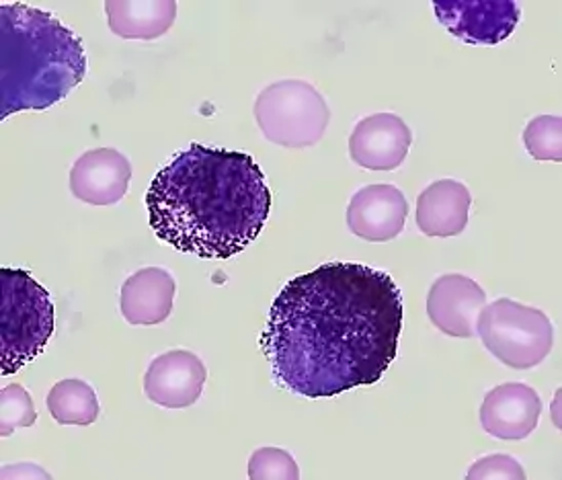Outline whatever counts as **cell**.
<instances>
[{
	"instance_id": "2e32d148",
	"label": "cell",
	"mask_w": 562,
	"mask_h": 480,
	"mask_svg": "<svg viewBox=\"0 0 562 480\" xmlns=\"http://www.w3.org/2000/svg\"><path fill=\"white\" fill-rule=\"evenodd\" d=\"M110 30L124 40H157L169 32L177 16L172 0H108Z\"/></svg>"
},
{
	"instance_id": "4fadbf2b",
	"label": "cell",
	"mask_w": 562,
	"mask_h": 480,
	"mask_svg": "<svg viewBox=\"0 0 562 480\" xmlns=\"http://www.w3.org/2000/svg\"><path fill=\"white\" fill-rule=\"evenodd\" d=\"M132 165L115 148H94L80 156L70 171V191L80 202L113 205L124 200Z\"/></svg>"
},
{
	"instance_id": "5b68a950",
	"label": "cell",
	"mask_w": 562,
	"mask_h": 480,
	"mask_svg": "<svg viewBox=\"0 0 562 480\" xmlns=\"http://www.w3.org/2000/svg\"><path fill=\"white\" fill-rule=\"evenodd\" d=\"M476 333L484 347L514 370L540 366L554 343V328L547 314L509 298L484 304L476 319Z\"/></svg>"
},
{
	"instance_id": "5bb4252c",
	"label": "cell",
	"mask_w": 562,
	"mask_h": 480,
	"mask_svg": "<svg viewBox=\"0 0 562 480\" xmlns=\"http://www.w3.org/2000/svg\"><path fill=\"white\" fill-rule=\"evenodd\" d=\"M175 279L162 267H144L122 286V314L130 325L165 323L172 312Z\"/></svg>"
},
{
	"instance_id": "8992f818",
	"label": "cell",
	"mask_w": 562,
	"mask_h": 480,
	"mask_svg": "<svg viewBox=\"0 0 562 480\" xmlns=\"http://www.w3.org/2000/svg\"><path fill=\"white\" fill-rule=\"evenodd\" d=\"M255 120L269 142L283 148H308L325 136L330 109L311 82L290 78L259 93Z\"/></svg>"
},
{
	"instance_id": "44dd1931",
	"label": "cell",
	"mask_w": 562,
	"mask_h": 480,
	"mask_svg": "<svg viewBox=\"0 0 562 480\" xmlns=\"http://www.w3.org/2000/svg\"><path fill=\"white\" fill-rule=\"evenodd\" d=\"M469 479L524 480L526 479V472H524V468L517 462L516 458L505 456V454H493V456L481 458L479 462H474V465L470 466Z\"/></svg>"
},
{
	"instance_id": "ffe728a7",
	"label": "cell",
	"mask_w": 562,
	"mask_h": 480,
	"mask_svg": "<svg viewBox=\"0 0 562 480\" xmlns=\"http://www.w3.org/2000/svg\"><path fill=\"white\" fill-rule=\"evenodd\" d=\"M249 479L297 480L300 468L290 451L281 448H259L249 460Z\"/></svg>"
},
{
	"instance_id": "3957f363",
	"label": "cell",
	"mask_w": 562,
	"mask_h": 480,
	"mask_svg": "<svg viewBox=\"0 0 562 480\" xmlns=\"http://www.w3.org/2000/svg\"><path fill=\"white\" fill-rule=\"evenodd\" d=\"M2 93L0 118L44 111L87 77V54L77 33L56 16L23 2L0 4Z\"/></svg>"
},
{
	"instance_id": "7c38bea8",
	"label": "cell",
	"mask_w": 562,
	"mask_h": 480,
	"mask_svg": "<svg viewBox=\"0 0 562 480\" xmlns=\"http://www.w3.org/2000/svg\"><path fill=\"white\" fill-rule=\"evenodd\" d=\"M542 413L538 392L521 382H507L486 392L481 423L488 435L503 442L526 439L536 429Z\"/></svg>"
},
{
	"instance_id": "7a4b0ae2",
	"label": "cell",
	"mask_w": 562,
	"mask_h": 480,
	"mask_svg": "<svg viewBox=\"0 0 562 480\" xmlns=\"http://www.w3.org/2000/svg\"><path fill=\"white\" fill-rule=\"evenodd\" d=\"M144 202L162 243L200 259H231L263 231L271 191L252 156L193 142L157 172Z\"/></svg>"
},
{
	"instance_id": "277c9868",
	"label": "cell",
	"mask_w": 562,
	"mask_h": 480,
	"mask_svg": "<svg viewBox=\"0 0 562 480\" xmlns=\"http://www.w3.org/2000/svg\"><path fill=\"white\" fill-rule=\"evenodd\" d=\"M0 372H19L46 349L54 335V302L30 271H0Z\"/></svg>"
},
{
	"instance_id": "e0dca14e",
	"label": "cell",
	"mask_w": 562,
	"mask_h": 480,
	"mask_svg": "<svg viewBox=\"0 0 562 480\" xmlns=\"http://www.w3.org/2000/svg\"><path fill=\"white\" fill-rule=\"evenodd\" d=\"M47 411L60 425H93L99 418L101 406L93 387L85 380H63L47 392Z\"/></svg>"
},
{
	"instance_id": "9c48e42d",
	"label": "cell",
	"mask_w": 562,
	"mask_h": 480,
	"mask_svg": "<svg viewBox=\"0 0 562 480\" xmlns=\"http://www.w3.org/2000/svg\"><path fill=\"white\" fill-rule=\"evenodd\" d=\"M413 134L403 118L375 113L356 125L349 138V155L370 171H394L405 163Z\"/></svg>"
},
{
	"instance_id": "30bf717a",
	"label": "cell",
	"mask_w": 562,
	"mask_h": 480,
	"mask_svg": "<svg viewBox=\"0 0 562 480\" xmlns=\"http://www.w3.org/2000/svg\"><path fill=\"white\" fill-rule=\"evenodd\" d=\"M486 294L474 279L450 274L436 279L427 295L429 321L450 337L470 339L476 335V319Z\"/></svg>"
},
{
	"instance_id": "ac0fdd59",
	"label": "cell",
	"mask_w": 562,
	"mask_h": 480,
	"mask_svg": "<svg viewBox=\"0 0 562 480\" xmlns=\"http://www.w3.org/2000/svg\"><path fill=\"white\" fill-rule=\"evenodd\" d=\"M524 146L536 160H562V120L557 115H538L524 130Z\"/></svg>"
},
{
	"instance_id": "ba28073f",
	"label": "cell",
	"mask_w": 562,
	"mask_h": 480,
	"mask_svg": "<svg viewBox=\"0 0 562 480\" xmlns=\"http://www.w3.org/2000/svg\"><path fill=\"white\" fill-rule=\"evenodd\" d=\"M207 380L202 359L188 349H172L148 366L144 376L146 397L165 409H188L198 403Z\"/></svg>"
},
{
	"instance_id": "6da1fadb",
	"label": "cell",
	"mask_w": 562,
	"mask_h": 480,
	"mask_svg": "<svg viewBox=\"0 0 562 480\" xmlns=\"http://www.w3.org/2000/svg\"><path fill=\"white\" fill-rule=\"evenodd\" d=\"M403 331L396 281L360 264H325L285 283L261 349L281 384L306 399L372 387L391 368Z\"/></svg>"
},
{
	"instance_id": "52a82bcc",
	"label": "cell",
	"mask_w": 562,
	"mask_h": 480,
	"mask_svg": "<svg viewBox=\"0 0 562 480\" xmlns=\"http://www.w3.org/2000/svg\"><path fill=\"white\" fill-rule=\"evenodd\" d=\"M434 9L439 23L470 46H497L521 19L514 0H436Z\"/></svg>"
},
{
	"instance_id": "8fae6325",
	"label": "cell",
	"mask_w": 562,
	"mask_h": 480,
	"mask_svg": "<svg viewBox=\"0 0 562 480\" xmlns=\"http://www.w3.org/2000/svg\"><path fill=\"white\" fill-rule=\"evenodd\" d=\"M408 203L394 186H368L360 189L347 208L349 231L370 243H386L405 228Z\"/></svg>"
},
{
	"instance_id": "d6986e66",
	"label": "cell",
	"mask_w": 562,
	"mask_h": 480,
	"mask_svg": "<svg viewBox=\"0 0 562 480\" xmlns=\"http://www.w3.org/2000/svg\"><path fill=\"white\" fill-rule=\"evenodd\" d=\"M0 435L9 437L15 429L33 427L37 413L32 397L21 384H9L0 397Z\"/></svg>"
},
{
	"instance_id": "9a60e30c",
	"label": "cell",
	"mask_w": 562,
	"mask_h": 480,
	"mask_svg": "<svg viewBox=\"0 0 562 480\" xmlns=\"http://www.w3.org/2000/svg\"><path fill=\"white\" fill-rule=\"evenodd\" d=\"M469 187L453 179L436 181L417 200V226L425 236H458L469 226Z\"/></svg>"
}]
</instances>
